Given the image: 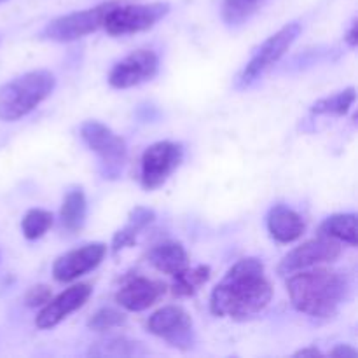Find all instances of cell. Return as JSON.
I'll return each instance as SVG.
<instances>
[{
  "label": "cell",
  "instance_id": "4316f807",
  "mask_svg": "<svg viewBox=\"0 0 358 358\" xmlns=\"http://www.w3.org/2000/svg\"><path fill=\"white\" fill-rule=\"evenodd\" d=\"M329 357H334V358H358V352L355 348L348 345H339L329 353Z\"/></svg>",
  "mask_w": 358,
  "mask_h": 358
},
{
  "label": "cell",
  "instance_id": "4fadbf2b",
  "mask_svg": "<svg viewBox=\"0 0 358 358\" xmlns=\"http://www.w3.org/2000/svg\"><path fill=\"white\" fill-rule=\"evenodd\" d=\"M90 296L91 287L87 283H79V285L70 287L65 292L56 296L55 299L51 297V301L44 304L41 313L35 318V325L38 329H42V331L56 327L63 318H66L70 313H73L80 306H84V303L90 299Z\"/></svg>",
  "mask_w": 358,
  "mask_h": 358
},
{
  "label": "cell",
  "instance_id": "7c38bea8",
  "mask_svg": "<svg viewBox=\"0 0 358 358\" xmlns=\"http://www.w3.org/2000/svg\"><path fill=\"white\" fill-rule=\"evenodd\" d=\"M105 254H107L105 243H90L77 250L66 252L65 255L56 259L55 266H52V276L56 282H73L79 276L86 275V273L93 271L96 266H100Z\"/></svg>",
  "mask_w": 358,
  "mask_h": 358
},
{
  "label": "cell",
  "instance_id": "30bf717a",
  "mask_svg": "<svg viewBox=\"0 0 358 358\" xmlns=\"http://www.w3.org/2000/svg\"><path fill=\"white\" fill-rule=\"evenodd\" d=\"M150 334L164 339L175 348L187 350L192 346V320L180 306H164L147 322Z\"/></svg>",
  "mask_w": 358,
  "mask_h": 358
},
{
  "label": "cell",
  "instance_id": "44dd1931",
  "mask_svg": "<svg viewBox=\"0 0 358 358\" xmlns=\"http://www.w3.org/2000/svg\"><path fill=\"white\" fill-rule=\"evenodd\" d=\"M173 292L180 297L194 296L210 278L208 266H198L194 269H182L180 273L173 275Z\"/></svg>",
  "mask_w": 358,
  "mask_h": 358
},
{
  "label": "cell",
  "instance_id": "3957f363",
  "mask_svg": "<svg viewBox=\"0 0 358 358\" xmlns=\"http://www.w3.org/2000/svg\"><path fill=\"white\" fill-rule=\"evenodd\" d=\"M56 79L49 70H31L0 90V119L17 121L30 114L55 90Z\"/></svg>",
  "mask_w": 358,
  "mask_h": 358
},
{
  "label": "cell",
  "instance_id": "277c9868",
  "mask_svg": "<svg viewBox=\"0 0 358 358\" xmlns=\"http://www.w3.org/2000/svg\"><path fill=\"white\" fill-rule=\"evenodd\" d=\"M168 13L170 6L166 2L135 3V6H121L117 2L105 16L103 28L110 35L138 34L152 28Z\"/></svg>",
  "mask_w": 358,
  "mask_h": 358
},
{
  "label": "cell",
  "instance_id": "ac0fdd59",
  "mask_svg": "<svg viewBox=\"0 0 358 358\" xmlns=\"http://www.w3.org/2000/svg\"><path fill=\"white\" fill-rule=\"evenodd\" d=\"M87 213V203L86 196L80 189H73L63 199L62 210H59V217H62V224L66 231L70 233H77L83 229L84 222H86Z\"/></svg>",
  "mask_w": 358,
  "mask_h": 358
},
{
  "label": "cell",
  "instance_id": "83f0119b",
  "mask_svg": "<svg viewBox=\"0 0 358 358\" xmlns=\"http://www.w3.org/2000/svg\"><path fill=\"white\" fill-rule=\"evenodd\" d=\"M346 42H348V44L352 45V48H355V45H357V42H358V37H357V21L352 24V28H350L348 35H346Z\"/></svg>",
  "mask_w": 358,
  "mask_h": 358
},
{
  "label": "cell",
  "instance_id": "f1b7e54d",
  "mask_svg": "<svg viewBox=\"0 0 358 358\" xmlns=\"http://www.w3.org/2000/svg\"><path fill=\"white\" fill-rule=\"evenodd\" d=\"M294 357H322V352H318L317 348H304L294 353Z\"/></svg>",
  "mask_w": 358,
  "mask_h": 358
},
{
  "label": "cell",
  "instance_id": "8fae6325",
  "mask_svg": "<svg viewBox=\"0 0 358 358\" xmlns=\"http://www.w3.org/2000/svg\"><path fill=\"white\" fill-rule=\"evenodd\" d=\"M159 70L157 55L150 49H138L126 56L108 73V84L115 90H128L156 77Z\"/></svg>",
  "mask_w": 358,
  "mask_h": 358
},
{
  "label": "cell",
  "instance_id": "5bb4252c",
  "mask_svg": "<svg viewBox=\"0 0 358 358\" xmlns=\"http://www.w3.org/2000/svg\"><path fill=\"white\" fill-rule=\"evenodd\" d=\"M164 294V285L149 278H133L122 287L115 296V301L128 311H143L157 303Z\"/></svg>",
  "mask_w": 358,
  "mask_h": 358
},
{
  "label": "cell",
  "instance_id": "603a6c76",
  "mask_svg": "<svg viewBox=\"0 0 358 358\" xmlns=\"http://www.w3.org/2000/svg\"><path fill=\"white\" fill-rule=\"evenodd\" d=\"M52 226V213L48 210L34 208L28 210L27 215L21 220V231L27 240H38L44 236Z\"/></svg>",
  "mask_w": 358,
  "mask_h": 358
},
{
  "label": "cell",
  "instance_id": "d4e9b609",
  "mask_svg": "<svg viewBox=\"0 0 358 358\" xmlns=\"http://www.w3.org/2000/svg\"><path fill=\"white\" fill-rule=\"evenodd\" d=\"M140 231L142 229H140L138 226H135V224L128 220L126 227H122V229H119L117 233L114 234V240H112V252L117 254L122 248H128L131 247V245H135L136 236L140 234Z\"/></svg>",
  "mask_w": 358,
  "mask_h": 358
},
{
  "label": "cell",
  "instance_id": "f546056e",
  "mask_svg": "<svg viewBox=\"0 0 358 358\" xmlns=\"http://www.w3.org/2000/svg\"><path fill=\"white\" fill-rule=\"evenodd\" d=\"M0 2H6V0H0Z\"/></svg>",
  "mask_w": 358,
  "mask_h": 358
},
{
  "label": "cell",
  "instance_id": "2e32d148",
  "mask_svg": "<svg viewBox=\"0 0 358 358\" xmlns=\"http://www.w3.org/2000/svg\"><path fill=\"white\" fill-rule=\"evenodd\" d=\"M149 262L157 269V271L164 273V275H177L182 269L187 268V252L180 243L175 241H166L157 247H154L149 252Z\"/></svg>",
  "mask_w": 358,
  "mask_h": 358
},
{
  "label": "cell",
  "instance_id": "9c48e42d",
  "mask_svg": "<svg viewBox=\"0 0 358 358\" xmlns=\"http://www.w3.org/2000/svg\"><path fill=\"white\" fill-rule=\"evenodd\" d=\"M341 255V245L332 238L320 236L294 248L278 264V275L289 276L292 273L313 268V266L334 262Z\"/></svg>",
  "mask_w": 358,
  "mask_h": 358
},
{
  "label": "cell",
  "instance_id": "7a4b0ae2",
  "mask_svg": "<svg viewBox=\"0 0 358 358\" xmlns=\"http://www.w3.org/2000/svg\"><path fill=\"white\" fill-rule=\"evenodd\" d=\"M290 303L297 311L313 318H332L348 294L345 276L332 269L292 273L287 280Z\"/></svg>",
  "mask_w": 358,
  "mask_h": 358
},
{
  "label": "cell",
  "instance_id": "8992f818",
  "mask_svg": "<svg viewBox=\"0 0 358 358\" xmlns=\"http://www.w3.org/2000/svg\"><path fill=\"white\" fill-rule=\"evenodd\" d=\"M301 34V24L299 23H289L282 28V30L276 31L275 35L268 38L257 51L254 52L250 62L245 66L243 73L240 77V86L247 87L250 86L254 80H257L259 77L264 76L273 65L280 62V59L285 56V52L289 51L290 45L296 42V38Z\"/></svg>",
  "mask_w": 358,
  "mask_h": 358
},
{
  "label": "cell",
  "instance_id": "7402d4cb",
  "mask_svg": "<svg viewBox=\"0 0 358 358\" xmlns=\"http://www.w3.org/2000/svg\"><path fill=\"white\" fill-rule=\"evenodd\" d=\"M355 90L348 87V90L336 93L329 98H322L317 103H313L311 112L318 115H345L350 110V107L355 101Z\"/></svg>",
  "mask_w": 358,
  "mask_h": 358
},
{
  "label": "cell",
  "instance_id": "52a82bcc",
  "mask_svg": "<svg viewBox=\"0 0 358 358\" xmlns=\"http://www.w3.org/2000/svg\"><path fill=\"white\" fill-rule=\"evenodd\" d=\"M80 138L93 152L100 156L105 166V175L115 178L126 159V143L108 126L98 121H86L80 126Z\"/></svg>",
  "mask_w": 358,
  "mask_h": 358
},
{
  "label": "cell",
  "instance_id": "6da1fadb",
  "mask_svg": "<svg viewBox=\"0 0 358 358\" xmlns=\"http://www.w3.org/2000/svg\"><path fill=\"white\" fill-rule=\"evenodd\" d=\"M271 297L273 289L264 264L259 259L247 257L238 261L213 289L210 311L215 317L247 320L261 313Z\"/></svg>",
  "mask_w": 358,
  "mask_h": 358
},
{
  "label": "cell",
  "instance_id": "cb8c5ba5",
  "mask_svg": "<svg viewBox=\"0 0 358 358\" xmlns=\"http://www.w3.org/2000/svg\"><path fill=\"white\" fill-rule=\"evenodd\" d=\"M126 324V317L114 308H101L87 322V327L96 332H107Z\"/></svg>",
  "mask_w": 358,
  "mask_h": 358
},
{
  "label": "cell",
  "instance_id": "d6986e66",
  "mask_svg": "<svg viewBox=\"0 0 358 358\" xmlns=\"http://www.w3.org/2000/svg\"><path fill=\"white\" fill-rule=\"evenodd\" d=\"M268 2L269 0H222L220 16L227 27H241Z\"/></svg>",
  "mask_w": 358,
  "mask_h": 358
},
{
  "label": "cell",
  "instance_id": "ffe728a7",
  "mask_svg": "<svg viewBox=\"0 0 358 358\" xmlns=\"http://www.w3.org/2000/svg\"><path fill=\"white\" fill-rule=\"evenodd\" d=\"M147 350L142 343L131 341L128 338H107L91 346L90 355L93 357H140L145 355Z\"/></svg>",
  "mask_w": 358,
  "mask_h": 358
},
{
  "label": "cell",
  "instance_id": "ba28073f",
  "mask_svg": "<svg viewBox=\"0 0 358 358\" xmlns=\"http://www.w3.org/2000/svg\"><path fill=\"white\" fill-rule=\"evenodd\" d=\"M184 149L173 142L152 143L142 156V185L147 191L161 187L180 166Z\"/></svg>",
  "mask_w": 358,
  "mask_h": 358
},
{
  "label": "cell",
  "instance_id": "5b68a950",
  "mask_svg": "<svg viewBox=\"0 0 358 358\" xmlns=\"http://www.w3.org/2000/svg\"><path fill=\"white\" fill-rule=\"evenodd\" d=\"M115 3H117V0H110V2H103L96 7H91V9L77 10V13L56 17V20L49 21L42 35L49 41L56 42H72L77 41V38L86 37V35L93 34L98 28L103 27L105 16Z\"/></svg>",
  "mask_w": 358,
  "mask_h": 358
},
{
  "label": "cell",
  "instance_id": "e0dca14e",
  "mask_svg": "<svg viewBox=\"0 0 358 358\" xmlns=\"http://www.w3.org/2000/svg\"><path fill=\"white\" fill-rule=\"evenodd\" d=\"M320 236L332 238L336 241H345L352 247H357V215L355 213H336V215H331L322 222Z\"/></svg>",
  "mask_w": 358,
  "mask_h": 358
},
{
  "label": "cell",
  "instance_id": "9a60e30c",
  "mask_svg": "<svg viewBox=\"0 0 358 358\" xmlns=\"http://www.w3.org/2000/svg\"><path fill=\"white\" fill-rule=\"evenodd\" d=\"M266 224H268V231L273 240L280 243H292L299 240L306 227L303 217L285 205L273 206L269 210Z\"/></svg>",
  "mask_w": 358,
  "mask_h": 358
},
{
  "label": "cell",
  "instance_id": "484cf974",
  "mask_svg": "<svg viewBox=\"0 0 358 358\" xmlns=\"http://www.w3.org/2000/svg\"><path fill=\"white\" fill-rule=\"evenodd\" d=\"M51 297H52V292L48 285H35L27 292V296H24V303H27V306L30 308L44 306L45 303L51 301Z\"/></svg>",
  "mask_w": 358,
  "mask_h": 358
}]
</instances>
